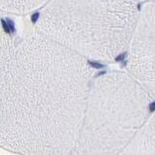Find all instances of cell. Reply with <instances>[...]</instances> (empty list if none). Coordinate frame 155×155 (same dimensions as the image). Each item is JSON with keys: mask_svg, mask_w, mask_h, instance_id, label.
Returning a JSON list of instances; mask_svg holds the SVG:
<instances>
[{"mask_svg": "<svg viewBox=\"0 0 155 155\" xmlns=\"http://www.w3.org/2000/svg\"><path fill=\"white\" fill-rule=\"evenodd\" d=\"M93 79L89 61L37 31L16 42L0 96V147L68 155Z\"/></svg>", "mask_w": 155, "mask_h": 155, "instance_id": "6da1fadb", "label": "cell"}, {"mask_svg": "<svg viewBox=\"0 0 155 155\" xmlns=\"http://www.w3.org/2000/svg\"><path fill=\"white\" fill-rule=\"evenodd\" d=\"M139 14L135 0H50L36 31L88 61L108 63L128 51Z\"/></svg>", "mask_w": 155, "mask_h": 155, "instance_id": "7a4b0ae2", "label": "cell"}, {"mask_svg": "<svg viewBox=\"0 0 155 155\" xmlns=\"http://www.w3.org/2000/svg\"><path fill=\"white\" fill-rule=\"evenodd\" d=\"M154 101L129 72L94 77L68 155H119L153 114Z\"/></svg>", "mask_w": 155, "mask_h": 155, "instance_id": "3957f363", "label": "cell"}, {"mask_svg": "<svg viewBox=\"0 0 155 155\" xmlns=\"http://www.w3.org/2000/svg\"><path fill=\"white\" fill-rule=\"evenodd\" d=\"M127 52L128 72L155 103V0L140 9Z\"/></svg>", "mask_w": 155, "mask_h": 155, "instance_id": "277c9868", "label": "cell"}, {"mask_svg": "<svg viewBox=\"0 0 155 155\" xmlns=\"http://www.w3.org/2000/svg\"><path fill=\"white\" fill-rule=\"evenodd\" d=\"M119 155H155V112Z\"/></svg>", "mask_w": 155, "mask_h": 155, "instance_id": "5b68a950", "label": "cell"}, {"mask_svg": "<svg viewBox=\"0 0 155 155\" xmlns=\"http://www.w3.org/2000/svg\"><path fill=\"white\" fill-rule=\"evenodd\" d=\"M15 41L6 28L5 23L0 18V96L5 83L6 75L10 65Z\"/></svg>", "mask_w": 155, "mask_h": 155, "instance_id": "8992f818", "label": "cell"}, {"mask_svg": "<svg viewBox=\"0 0 155 155\" xmlns=\"http://www.w3.org/2000/svg\"><path fill=\"white\" fill-rule=\"evenodd\" d=\"M50 0H0V9L13 13H28L44 7Z\"/></svg>", "mask_w": 155, "mask_h": 155, "instance_id": "52a82bcc", "label": "cell"}, {"mask_svg": "<svg viewBox=\"0 0 155 155\" xmlns=\"http://www.w3.org/2000/svg\"><path fill=\"white\" fill-rule=\"evenodd\" d=\"M135 1H145V2H148V1H151V0H135Z\"/></svg>", "mask_w": 155, "mask_h": 155, "instance_id": "ba28073f", "label": "cell"}]
</instances>
